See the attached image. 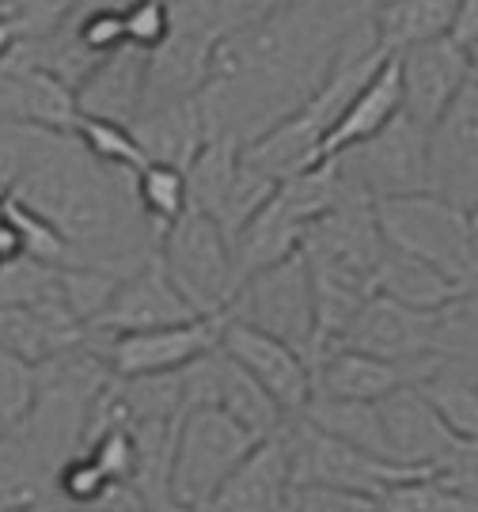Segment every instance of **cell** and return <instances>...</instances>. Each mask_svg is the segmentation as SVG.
<instances>
[{
  "instance_id": "30bf717a",
  "label": "cell",
  "mask_w": 478,
  "mask_h": 512,
  "mask_svg": "<svg viewBox=\"0 0 478 512\" xmlns=\"http://www.w3.org/2000/svg\"><path fill=\"white\" fill-rule=\"evenodd\" d=\"M221 353L228 361H236L285 410V418H300L308 410L315 384L312 365H308V357L300 349L285 346L274 334H262V330L247 327V323L228 319L221 334Z\"/></svg>"
},
{
  "instance_id": "4316f807",
  "label": "cell",
  "mask_w": 478,
  "mask_h": 512,
  "mask_svg": "<svg viewBox=\"0 0 478 512\" xmlns=\"http://www.w3.org/2000/svg\"><path fill=\"white\" fill-rule=\"evenodd\" d=\"M425 399L437 406L444 425L463 440L478 448V380L463 376L456 368H441L433 380L422 384Z\"/></svg>"
},
{
  "instance_id": "e0dca14e",
  "label": "cell",
  "mask_w": 478,
  "mask_h": 512,
  "mask_svg": "<svg viewBox=\"0 0 478 512\" xmlns=\"http://www.w3.org/2000/svg\"><path fill=\"white\" fill-rule=\"evenodd\" d=\"M289 429V425H285ZM258 440L251 456L239 463L232 478L221 486L205 512H285L293 494V459H289V433Z\"/></svg>"
},
{
  "instance_id": "ab89813d",
  "label": "cell",
  "mask_w": 478,
  "mask_h": 512,
  "mask_svg": "<svg viewBox=\"0 0 478 512\" xmlns=\"http://www.w3.org/2000/svg\"><path fill=\"white\" fill-rule=\"evenodd\" d=\"M19 42H23V31H19V23L12 16H0V61H8V57L16 54Z\"/></svg>"
},
{
  "instance_id": "f1b7e54d",
  "label": "cell",
  "mask_w": 478,
  "mask_h": 512,
  "mask_svg": "<svg viewBox=\"0 0 478 512\" xmlns=\"http://www.w3.org/2000/svg\"><path fill=\"white\" fill-rule=\"evenodd\" d=\"M437 357L444 368H456L478 380V289L463 293L441 311V346Z\"/></svg>"
},
{
  "instance_id": "d6986e66",
  "label": "cell",
  "mask_w": 478,
  "mask_h": 512,
  "mask_svg": "<svg viewBox=\"0 0 478 512\" xmlns=\"http://www.w3.org/2000/svg\"><path fill=\"white\" fill-rule=\"evenodd\" d=\"M129 133L141 145L148 164H171V167H183V171L198 156L205 137H209L198 99L145 107L129 122Z\"/></svg>"
},
{
  "instance_id": "603a6c76",
  "label": "cell",
  "mask_w": 478,
  "mask_h": 512,
  "mask_svg": "<svg viewBox=\"0 0 478 512\" xmlns=\"http://www.w3.org/2000/svg\"><path fill=\"white\" fill-rule=\"evenodd\" d=\"M57 471L19 437H0V512H57Z\"/></svg>"
},
{
  "instance_id": "9a60e30c",
  "label": "cell",
  "mask_w": 478,
  "mask_h": 512,
  "mask_svg": "<svg viewBox=\"0 0 478 512\" xmlns=\"http://www.w3.org/2000/svg\"><path fill=\"white\" fill-rule=\"evenodd\" d=\"M391 57H395V69H399L403 114L422 129H433L471 80L467 54L452 38H433V42L410 46V50Z\"/></svg>"
},
{
  "instance_id": "d4e9b609",
  "label": "cell",
  "mask_w": 478,
  "mask_h": 512,
  "mask_svg": "<svg viewBox=\"0 0 478 512\" xmlns=\"http://www.w3.org/2000/svg\"><path fill=\"white\" fill-rule=\"evenodd\" d=\"M239 156L243 145L228 133H209L198 156L186 167V190H190V209H198L205 217L217 220L228 190L239 175Z\"/></svg>"
},
{
  "instance_id": "f546056e",
  "label": "cell",
  "mask_w": 478,
  "mask_h": 512,
  "mask_svg": "<svg viewBox=\"0 0 478 512\" xmlns=\"http://www.w3.org/2000/svg\"><path fill=\"white\" fill-rule=\"evenodd\" d=\"M380 512H478L475 501H467L460 490H452L437 471H425L406 482L387 486L376 497Z\"/></svg>"
},
{
  "instance_id": "1f68e13d",
  "label": "cell",
  "mask_w": 478,
  "mask_h": 512,
  "mask_svg": "<svg viewBox=\"0 0 478 512\" xmlns=\"http://www.w3.org/2000/svg\"><path fill=\"white\" fill-rule=\"evenodd\" d=\"M54 137V129L27 126V122H0V194H12L23 171Z\"/></svg>"
},
{
  "instance_id": "4dcf8cb0",
  "label": "cell",
  "mask_w": 478,
  "mask_h": 512,
  "mask_svg": "<svg viewBox=\"0 0 478 512\" xmlns=\"http://www.w3.org/2000/svg\"><path fill=\"white\" fill-rule=\"evenodd\" d=\"M57 285H61L65 308L73 311L76 323L88 330L107 311L114 289L122 285V274L99 270V266H69V270H57Z\"/></svg>"
},
{
  "instance_id": "ac0fdd59",
  "label": "cell",
  "mask_w": 478,
  "mask_h": 512,
  "mask_svg": "<svg viewBox=\"0 0 478 512\" xmlns=\"http://www.w3.org/2000/svg\"><path fill=\"white\" fill-rule=\"evenodd\" d=\"M148 57L152 54L137 50V46H122V50L107 54L76 88V110L84 118H103V122L129 126L145 107Z\"/></svg>"
},
{
  "instance_id": "f35d334b",
  "label": "cell",
  "mask_w": 478,
  "mask_h": 512,
  "mask_svg": "<svg viewBox=\"0 0 478 512\" xmlns=\"http://www.w3.org/2000/svg\"><path fill=\"white\" fill-rule=\"evenodd\" d=\"M95 512H148V505L137 494H133L129 486H122V490H114V494L107 497V501H103V505H99Z\"/></svg>"
},
{
  "instance_id": "83f0119b",
  "label": "cell",
  "mask_w": 478,
  "mask_h": 512,
  "mask_svg": "<svg viewBox=\"0 0 478 512\" xmlns=\"http://www.w3.org/2000/svg\"><path fill=\"white\" fill-rule=\"evenodd\" d=\"M73 137L92 160H99V164L118 171V175H137L148 164L141 145L133 141L129 126H118V122H103V118H84L80 114L73 126Z\"/></svg>"
},
{
  "instance_id": "d6a6232c",
  "label": "cell",
  "mask_w": 478,
  "mask_h": 512,
  "mask_svg": "<svg viewBox=\"0 0 478 512\" xmlns=\"http://www.w3.org/2000/svg\"><path fill=\"white\" fill-rule=\"evenodd\" d=\"M289 0H202V27L205 35L213 38H228L239 35V31H251L258 23H266L270 16H277Z\"/></svg>"
},
{
  "instance_id": "5b68a950",
  "label": "cell",
  "mask_w": 478,
  "mask_h": 512,
  "mask_svg": "<svg viewBox=\"0 0 478 512\" xmlns=\"http://www.w3.org/2000/svg\"><path fill=\"white\" fill-rule=\"evenodd\" d=\"M156 258L164 262L175 289L190 300L198 315H221L236 296V258L232 239L213 217L186 209L160 236Z\"/></svg>"
},
{
  "instance_id": "277c9868",
  "label": "cell",
  "mask_w": 478,
  "mask_h": 512,
  "mask_svg": "<svg viewBox=\"0 0 478 512\" xmlns=\"http://www.w3.org/2000/svg\"><path fill=\"white\" fill-rule=\"evenodd\" d=\"M255 444L258 437H251L217 406L186 410L175 429V452H171V509L205 512V505L221 494V486L251 456Z\"/></svg>"
},
{
  "instance_id": "e575fe53",
  "label": "cell",
  "mask_w": 478,
  "mask_h": 512,
  "mask_svg": "<svg viewBox=\"0 0 478 512\" xmlns=\"http://www.w3.org/2000/svg\"><path fill=\"white\" fill-rule=\"evenodd\" d=\"M35 399V368L0 346V437L23 425Z\"/></svg>"
},
{
  "instance_id": "7402d4cb",
  "label": "cell",
  "mask_w": 478,
  "mask_h": 512,
  "mask_svg": "<svg viewBox=\"0 0 478 512\" xmlns=\"http://www.w3.org/2000/svg\"><path fill=\"white\" fill-rule=\"evenodd\" d=\"M372 293L387 296V300H399V304H410V308L444 311L452 300H460L463 289L452 285L444 274H437L433 266L418 262V258L403 255L395 247H384L376 277H372Z\"/></svg>"
},
{
  "instance_id": "2e32d148",
  "label": "cell",
  "mask_w": 478,
  "mask_h": 512,
  "mask_svg": "<svg viewBox=\"0 0 478 512\" xmlns=\"http://www.w3.org/2000/svg\"><path fill=\"white\" fill-rule=\"evenodd\" d=\"M391 444V459L403 467L418 471H444L452 459L460 456L463 440L444 425L437 406L425 399L422 387H406L399 395H391L380 403Z\"/></svg>"
},
{
  "instance_id": "8fae6325",
  "label": "cell",
  "mask_w": 478,
  "mask_h": 512,
  "mask_svg": "<svg viewBox=\"0 0 478 512\" xmlns=\"http://www.w3.org/2000/svg\"><path fill=\"white\" fill-rule=\"evenodd\" d=\"M444 368L441 357H425V361H384V357H368L357 349L334 346L323 357L312 361V384L315 395H331V399H350V403H384L391 395H399L406 387H422Z\"/></svg>"
},
{
  "instance_id": "8d00e7d4",
  "label": "cell",
  "mask_w": 478,
  "mask_h": 512,
  "mask_svg": "<svg viewBox=\"0 0 478 512\" xmlns=\"http://www.w3.org/2000/svg\"><path fill=\"white\" fill-rule=\"evenodd\" d=\"M285 512H380V505H376V497L300 486V490L289 494V509Z\"/></svg>"
},
{
  "instance_id": "9c48e42d",
  "label": "cell",
  "mask_w": 478,
  "mask_h": 512,
  "mask_svg": "<svg viewBox=\"0 0 478 512\" xmlns=\"http://www.w3.org/2000/svg\"><path fill=\"white\" fill-rule=\"evenodd\" d=\"M228 315H198L179 327L141 330V334H114V338H92L95 353L107 361L114 380H148V376H175L183 368L205 361L221 349V334Z\"/></svg>"
},
{
  "instance_id": "836d02e7",
  "label": "cell",
  "mask_w": 478,
  "mask_h": 512,
  "mask_svg": "<svg viewBox=\"0 0 478 512\" xmlns=\"http://www.w3.org/2000/svg\"><path fill=\"white\" fill-rule=\"evenodd\" d=\"M118 4H122L126 46H137V50L152 54L175 31V8H171V0H118Z\"/></svg>"
},
{
  "instance_id": "4fadbf2b",
  "label": "cell",
  "mask_w": 478,
  "mask_h": 512,
  "mask_svg": "<svg viewBox=\"0 0 478 512\" xmlns=\"http://www.w3.org/2000/svg\"><path fill=\"white\" fill-rule=\"evenodd\" d=\"M190 319H198V311L190 308V300L175 289L164 262L152 255L145 266H137L133 274L122 277V285L114 289L107 311L88 327V334L92 338H114V334L179 327V323H190Z\"/></svg>"
},
{
  "instance_id": "3957f363",
  "label": "cell",
  "mask_w": 478,
  "mask_h": 512,
  "mask_svg": "<svg viewBox=\"0 0 478 512\" xmlns=\"http://www.w3.org/2000/svg\"><path fill=\"white\" fill-rule=\"evenodd\" d=\"M376 224L387 247L433 266L463 293L478 289V232L467 209L437 194H406L376 202Z\"/></svg>"
},
{
  "instance_id": "d590c367",
  "label": "cell",
  "mask_w": 478,
  "mask_h": 512,
  "mask_svg": "<svg viewBox=\"0 0 478 512\" xmlns=\"http://www.w3.org/2000/svg\"><path fill=\"white\" fill-rule=\"evenodd\" d=\"M84 4L88 0H16L12 19L23 31V42H38V38L54 35L57 27H65Z\"/></svg>"
},
{
  "instance_id": "cb8c5ba5",
  "label": "cell",
  "mask_w": 478,
  "mask_h": 512,
  "mask_svg": "<svg viewBox=\"0 0 478 512\" xmlns=\"http://www.w3.org/2000/svg\"><path fill=\"white\" fill-rule=\"evenodd\" d=\"M312 429L327 433V437L350 444L357 452L368 456L391 459V444H387L384 414L376 403H350V399H331V395H312L308 410L300 414ZM395 463V459H391Z\"/></svg>"
},
{
  "instance_id": "ba28073f",
  "label": "cell",
  "mask_w": 478,
  "mask_h": 512,
  "mask_svg": "<svg viewBox=\"0 0 478 512\" xmlns=\"http://www.w3.org/2000/svg\"><path fill=\"white\" fill-rule=\"evenodd\" d=\"M289 459H293V490L315 486V490H342V494L380 497L387 486L425 475L418 467H403L391 459L357 452L342 440L312 429L304 418L289 421Z\"/></svg>"
},
{
  "instance_id": "8992f818",
  "label": "cell",
  "mask_w": 478,
  "mask_h": 512,
  "mask_svg": "<svg viewBox=\"0 0 478 512\" xmlns=\"http://www.w3.org/2000/svg\"><path fill=\"white\" fill-rule=\"evenodd\" d=\"M224 315L262 330V334H274L285 346L300 349L308 357L315 346V293L304 255L296 251V255L251 274L236 289Z\"/></svg>"
},
{
  "instance_id": "484cf974",
  "label": "cell",
  "mask_w": 478,
  "mask_h": 512,
  "mask_svg": "<svg viewBox=\"0 0 478 512\" xmlns=\"http://www.w3.org/2000/svg\"><path fill=\"white\" fill-rule=\"evenodd\" d=\"M133 198L141 217L156 236H164L175 220L190 209V190H186V171L171 164H145L133 175Z\"/></svg>"
},
{
  "instance_id": "7c38bea8",
  "label": "cell",
  "mask_w": 478,
  "mask_h": 512,
  "mask_svg": "<svg viewBox=\"0 0 478 512\" xmlns=\"http://www.w3.org/2000/svg\"><path fill=\"white\" fill-rule=\"evenodd\" d=\"M429 183L444 202L475 213L478 205V84L456 95L437 126L429 129Z\"/></svg>"
},
{
  "instance_id": "6da1fadb",
  "label": "cell",
  "mask_w": 478,
  "mask_h": 512,
  "mask_svg": "<svg viewBox=\"0 0 478 512\" xmlns=\"http://www.w3.org/2000/svg\"><path fill=\"white\" fill-rule=\"evenodd\" d=\"M8 198L50 220L80 266L126 277L160 247L137 209L133 175L92 160L73 133H54Z\"/></svg>"
},
{
  "instance_id": "74e56055",
  "label": "cell",
  "mask_w": 478,
  "mask_h": 512,
  "mask_svg": "<svg viewBox=\"0 0 478 512\" xmlns=\"http://www.w3.org/2000/svg\"><path fill=\"white\" fill-rule=\"evenodd\" d=\"M452 42L460 46L463 54L478 50V0H460L456 8V23H452Z\"/></svg>"
},
{
  "instance_id": "7a4b0ae2",
  "label": "cell",
  "mask_w": 478,
  "mask_h": 512,
  "mask_svg": "<svg viewBox=\"0 0 478 512\" xmlns=\"http://www.w3.org/2000/svg\"><path fill=\"white\" fill-rule=\"evenodd\" d=\"M111 380V368L95 353L92 342L42 361L35 368L31 410H27L23 425L12 429V437L23 440L46 467L61 471L65 459L84 452L92 414L103 399V391L111 387Z\"/></svg>"
},
{
  "instance_id": "ffe728a7",
  "label": "cell",
  "mask_w": 478,
  "mask_h": 512,
  "mask_svg": "<svg viewBox=\"0 0 478 512\" xmlns=\"http://www.w3.org/2000/svg\"><path fill=\"white\" fill-rule=\"evenodd\" d=\"M403 114V88H399V69L395 57H387L384 65L372 73L361 92L353 95V103L342 110V118L334 122V129L323 141V160L342 156L346 148L361 145L368 137H376L384 126H391Z\"/></svg>"
},
{
  "instance_id": "44dd1931",
  "label": "cell",
  "mask_w": 478,
  "mask_h": 512,
  "mask_svg": "<svg viewBox=\"0 0 478 512\" xmlns=\"http://www.w3.org/2000/svg\"><path fill=\"white\" fill-rule=\"evenodd\" d=\"M460 0H380L372 8V27L384 54H403L433 38L452 35Z\"/></svg>"
},
{
  "instance_id": "5bb4252c",
  "label": "cell",
  "mask_w": 478,
  "mask_h": 512,
  "mask_svg": "<svg viewBox=\"0 0 478 512\" xmlns=\"http://www.w3.org/2000/svg\"><path fill=\"white\" fill-rule=\"evenodd\" d=\"M338 346L368 353V357H384V361H425L437 357L441 346V311H422L372 296L365 308L357 311L350 330L342 334Z\"/></svg>"
},
{
  "instance_id": "52a82bcc",
  "label": "cell",
  "mask_w": 478,
  "mask_h": 512,
  "mask_svg": "<svg viewBox=\"0 0 478 512\" xmlns=\"http://www.w3.org/2000/svg\"><path fill=\"white\" fill-rule=\"evenodd\" d=\"M334 171L361 190L372 202L406 198V194H433L429 183V129L399 114L376 137L346 148L331 160Z\"/></svg>"
}]
</instances>
